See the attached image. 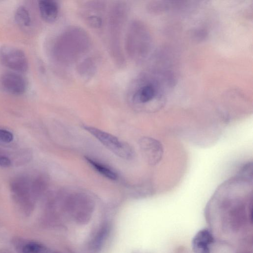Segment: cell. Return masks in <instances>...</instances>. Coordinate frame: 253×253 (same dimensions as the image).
Masks as SVG:
<instances>
[{
  "mask_svg": "<svg viewBox=\"0 0 253 253\" xmlns=\"http://www.w3.org/2000/svg\"><path fill=\"white\" fill-rule=\"evenodd\" d=\"M40 15L45 22H54L58 16V7L57 3L51 0H43L39 3Z\"/></svg>",
  "mask_w": 253,
  "mask_h": 253,
  "instance_id": "cell-7",
  "label": "cell"
},
{
  "mask_svg": "<svg viewBox=\"0 0 253 253\" xmlns=\"http://www.w3.org/2000/svg\"><path fill=\"white\" fill-rule=\"evenodd\" d=\"M155 87L152 84L142 87L135 95V100L140 103H146L152 101L157 96Z\"/></svg>",
  "mask_w": 253,
  "mask_h": 253,
  "instance_id": "cell-8",
  "label": "cell"
},
{
  "mask_svg": "<svg viewBox=\"0 0 253 253\" xmlns=\"http://www.w3.org/2000/svg\"><path fill=\"white\" fill-rule=\"evenodd\" d=\"M46 182L45 178L41 176H38L32 179L31 193L33 198L37 200L45 191Z\"/></svg>",
  "mask_w": 253,
  "mask_h": 253,
  "instance_id": "cell-12",
  "label": "cell"
},
{
  "mask_svg": "<svg viewBox=\"0 0 253 253\" xmlns=\"http://www.w3.org/2000/svg\"><path fill=\"white\" fill-rule=\"evenodd\" d=\"M12 165V160L8 156L0 153V167L9 168Z\"/></svg>",
  "mask_w": 253,
  "mask_h": 253,
  "instance_id": "cell-15",
  "label": "cell"
},
{
  "mask_svg": "<svg viewBox=\"0 0 253 253\" xmlns=\"http://www.w3.org/2000/svg\"><path fill=\"white\" fill-rule=\"evenodd\" d=\"M27 88V81L20 73L8 72L0 76V89L7 94L22 95L26 92Z\"/></svg>",
  "mask_w": 253,
  "mask_h": 253,
  "instance_id": "cell-4",
  "label": "cell"
},
{
  "mask_svg": "<svg viewBox=\"0 0 253 253\" xmlns=\"http://www.w3.org/2000/svg\"><path fill=\"white\" fill-rule=\"evenodd\" d=\"M214 242V237L209 229H202L193 239V251L195 253H211L212 246Z\"/></svg>",
  "mask_w": 253,
  "mask_h": 253,
  "instance_id": "cell-6",
  "label": "cell"
},
{
  "mask_svg": "<svg viewBox=\"0 0 253 253\" xmlns=\"http://www.w3.org/2000/svg\"><path fill=\"white\" fill-rule=\"evenodd\" d=\"M14 140L13 134L9 131L0 129V142L4 143H11Z\"/></svg>",
  "mask_w": 253,
  "mask_h": 253,
  "instance_id": "cell-14",
  "label": "cell"
},
{
  "mask_svg": "<svg viewBox=\"0 0 253 253\" xmlns=\"http://www.w3.org/2000/svg\"><path fill=\"white\" fill-rule=\"evenodd\" d=\"M0 61L4 66L16 73H24L28 69V59L25 53L12 46L0 47Z\"/></svg>",
  "mask_w": 253,
  "mask_h": 253,
  "instance_id": "cell-3",
  "label": "cell"
},
{
  "mask_svg": "<svg viewBox=\"0 0 253 253\" xmlns=\"http://www.w3.org/2000/svg\"><path fill=\"white\" fill-rule=\"evenodd\" d=\"M89 24L93 27L100 28L102 25L101 19L97 16H92L88 18Z\"/></svg>",
  "mask_w": 253,
  "mask_h": 253,
  "instance_id": "cell-16",
  "label": "cell"
},
{
  "mask_svg": "<svg viewBox=\"0 0 253 253\" xmlns=\"http://www.w3.org/2000/svg\"><path fill=\"white\" fill-rule=\"evenodd\" d=\"M13 161L16 166H21L28 163L32 158V152L30 150H23L17 152Z\"/></svg>",
  "mask_w": 253,
  "mask_h": 253,
  "instance_id": "cell-13",
  "label": "cell"
},
{
  "mask_svg": "<svg viewBox=\"0 0 253 253\" xmlns=\"http://www.w3.org/2000/svg\"><path fill=\"white\" fill-rule=\"evenodd\" d=\"M0 253H11L5 250H1L0 251Z\"/></svg>",
  "mask_w": 253,
  "mask_h": 253,
  "instance_id": "cell-17",
  "label": "cell"
},
{
  "mask_svg": "<svg viewBox=\"0 0 253 253\" xmlns=\"http://www.w3.org/2000/svg\"><path fill=\"white\" fill-rule=\"evenodd\" d=\"M83 128L118 157L130 160L134 156V152L132 147L117 137L94 126L85 125Z\"/></svg>",
  "mask_w": 253,
  "mask_h": 253,
  "instance_id": "cell-1",
  "label": "cell"
},
{
  "mask_svg": "<svg viewBox=\"0 0 253 253\" xmlns=\"http://www.w3.org/2000/svg\"><path fill=\"white\" fill-rule=\"evenodd\" d=\"M85 159L92 168L103 177L112 180L118 179V174L108 166L90 157H87Z\"/></svg>",
  "mask_w": 253,
  "mask_h": 253,
  "instance_id": "cell-9",
  "label": "cell"
},
{
  "mask_svg": "<svg viewBox=\"0 0 253 253\" xmlns=\"http://www.w3.org/2000/svg\"><path fill=\"white\" fill-rule=\"evenodd\" d=\"M140 149L144 157L151 166L159 164L163 154V149L160 143L149 137L142 138L139 142Z\"/></svg>",
  "mask_w": 253,
  "mask_h": 253,
  "instance_id": "cell-5",
  "label": "cell"
},
{
  "mask_svg": "<svg viewBox=\"0 0 253 253\" xmlns=\"http://www.w3.org/2000/svg\"><path fill=\"white\" fill-rule=\"evenodd\" d=\"M31 181L29 177L21 175L14 178L10 183L13 200L22 212H27L35 206V200L31 193Z\"/></svg>",
  "mask_w": 253,
  "mask_h": 253,
  "instance_id": "cell-2",
  "label": "cell"
},
{
  "mask_svg": "<svg viewBox=\"0 0 253 253\" xmlns=\"http://www.w3.org/2000/svg\"><path fill=\"white\" fill-rule=\"evenodd\" d=\"M17 245L21 253H46V248L41 243L34 241H20Z\"/></svg>",
  "mask_w": 253,
  "mask_h": 253,
  "instance_id": "cell-10",
  "label": "cell"
},
{
  "mask_svg": "<svg viewBox=\"0 0 253 253\" xmlns=\"http://www.w3.org/2000/svg\"><path fill=\"white\" fill-rule=\"evenodd\" d=\"M15 18L17 24L22 28L28 27L31 23L30 15L27 9L23 6L19 7L15 12Z\"/></svg>",
  "mask_w": 253,
  "mask_h": 253,
  "instance_id": "cell-11",
  "label": "cell"
}]
</instances>
